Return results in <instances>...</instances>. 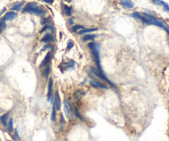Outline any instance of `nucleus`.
Listing matches in <instances>:
<instances>
[{"instance_id":"nucleus-7","label":"nucleus","mask_w":169,"mask_h":141,"mask_svg":"<svg viewBox=\"0 0 169 141\" xmlns=\"http://www.w3.org/2000/svg\"><path fill=\"white\" fill-rule=\"evenodd\" d=\"M90 85L93 86V87H95V88H108V87L105 85V84H104L102 82H99V81H97L95 79H92V80H90Z\"/></svg>"},{"instance_id":"nucleus-8","label":"nucleus","mask_w":169,"mask_h":141,"mask_svg":"<svg viewBox=\"0 0 169 141\" xmlns=\"http://www.w3.org/2000/svg\"><path fill=\"white\" fill-rule=\"evenodd\" d=\"M51 59H52V53L48 52L47 54H46V56H45V58L43 59L42 62L41 63L40 67L42 68V67H45V66H46L47 64H49Z\"/></svg>"},{"instance_id":"nucleus-28","label":"nucleus","mask_w":169,"mask_h":141,"mask_svg":"<svg viewBox=\"0 0 169 141\" xmlns=\"http://www.w3.org/2000/svg\"><path fill=\"white\" fill-rule=\"evenodd\" d=\"M42 1L46 3H49V4H52L53 2H54V0H42Z\"/></svg>"},{"instance_id":"nucleus-32","label":"nucleus","mask_w":169,"mask_h":141,"mask_svg":"<svg viewBox=\"0 0 169 141\" xmlns=\"http://www.w3.org/2000/svg\"><path fill=\"white\" fill-rule=\"evenodd\" d=\"M0 141H1V140H0Z\"/></svg>"},{"instance_id":"nucleus-21","label":"nucleus","mask_w":169,"mask_h":141,"mask_svg":"<svg viewBox=\"0 0 169 141\" xmlns=\"http://www.w3.org/2000/svg\"><path fill=\"white\" fill-rule=\"evenodd\" d=\"M74 64H75V62L72 61V60H70V61H69V62L63 64V65H64L63 67L65 68V69H70V68H71Z\"/></svg>"},{"instance_id":"nucleus-20","label":"nucleus","mask_w":169,"mask_h":141,"mask_svg":"<svg viewBox=\"0 0 169 141\" xmlns=\"http://www.w3.org/2000/svg\"><path fill=\"white\" fill-rule=\"evenodd\" d=\"M56 107H55V106L53 104L52 110V115H51V120H52V122H53L56 121Z\"/></svg>"},{"instance_id":"nucleus-1","label":"nucleus","mask_w":169,"mask_h":141,"mask_svg":"<svg viewBox=\"0 0 169 141\" xmlns=\"http://www.w3.org/2000/svg\"><path fill=\"white\" fill-rule=\"evenodd\" d=\"M23 13H34L37 16H44L46 14V11L42 6L36 5V3H27L26 6L23 8Z\"/></svg>"},{"instance_id":"nucleus-6","label":"nucleus","mask_w":169,"mask_h":141,"mask_svg":"<svg viewBox=\"0 0 169 141\" xmlns=\"http://www.w3.org/2000/svg\"><path fill=\"white\" fill-rule=\"evenodd\" d=\"M17 16V14L15 12L11 11V12H8L2 19L4 20V21H11V20H13L14 18H16Z\"/></svg>"},{"instance_id":"nucleus-31","label":"nucleus","mask_w":169,"mask_h":141,"mask_svg":"<svg viewBox=\"0 0 169 141\" xmlns=\"http://www.w3.org/2000/svg\"><path fill=\"white\" fill-rule=\"evenodd\" d=\"M66 1H67V2H70L71 0H66Z\"/></svg>"},{"instance_id":"nucleus-12","label":"nucleus","mask_w":169,"mask_h":141,"mask_svg":"<svg viewBox=\"0 0 169 141\" xmlns=\"http://www.w3.org/2000/svg\"><path fill=\"white\" fill-rule=\"evenodd\" d=\"M84 95H85V92H83L82 90H77V91L75 92L73 97H74L75 100H80V99L82 98V97Z\"/></svg>"},{"instance_id":"nucleus-17","label":"nucleus","mask_w":169,"mask_h":141,"mask_svg":"<svg viewBox=\"0 0 169 141\" xmlns=\"http://www.w3.org/2000/svg\"><path fill=\"white\" fill-rule=\"evenodd\" d=\"M97 28H89V29H86V28H84V29L80 30L78 32L80 35H82V34H85V33H89V32H95L97 31Z\"/></svg>"},{"instance_id":"nucleus-3","label":"nucleus","mask_w":169,"mask_h":141,"mask_svg":"<svg viewBox=\"0 0 169 141\" xmlns=\"http://www.w3.org/2000/svg\"><path fill=\"white\" fill-rule=\"evenodd\" d=\"M89 69H90V71H91V74L94 76H95V77H98L99 79H102V80H104V81H105V82H107L108 83H109V85L113 86V87H115V85H114V83H113L110 80H109L107 77L105 76V73L103 72L102 69H95V68H94V67H90L89 68Z\"/></svg>"},{"instance_id":"nucleus-27","label":"nucleus","mask_w":169,"mask_h":141,"mask_svg":"<svg viewBox=\"0 0 169 141\" xmlns=\"http://www.w3.org/2000/svg\"><path fill=\"white\" fill-rule=\"evenodd\" d=\"M66 124V122H65V119L63 117L62 115H61V126H63V125H65Z\"/></svg>"},{"instance_id":"nucleus-15","label":"nucleus","mask_w":169,"mask_h":141,"mask_svg":"<svg viewBox=\"0 0 169 141\" xmlns=\"http://www.w3.org/2000/svg\"><path fill=\"white\" fill-rule=\"evenodd\" d=\"M52 40H53V36L52 34H46L45 36H43L42 39V42H49V41H52Z\"/></svg>"},{"instance_id":"nucleus-26","label":"nucleus","mask_w":169,"mask_h":141,"mask_svg":"<svg viewBox=\"0 0 169 141\" xmlns=\"http://www.w3.org/2000/svg\"><path fill=\"white\" fill-rule=\"evenodd\" d=\"M52 27L51 26H45L43 27V29L41 31V32H45V31H47V30H52Z\"/></svg>"},{"instance_id":"nucleus-16","label":"nucleus","mask_w":169,"mask_h":141,"mask_svg":"<svg viewBox=\"0 0 169 141\" xmlns=\"http://www.w3.org/2000/svg\"><path fill=\"white\" fill-rule=\"evenodd\" d=\"M63 10H64V13H66V16H70V15H71L72 9H71V8H70L69 6L63 4Z\"/></svg>"},{"instance_id":"nucleus-18","label":"nucleus","mask_w":169,"mask_h":141,"mask_svg":"<svg viewBox=\"0 0 169 141\" xmlns=\"http://www.w3.org/2000/svg\"><path fill=\"white\" fill-rule=\"evenodd\" d=\"M8 130L9 132H13V118H10L9 121H8Z\"/></svg>"},{"instance_id":"nucleus-25","label":"nucleus","mask_w":169,"mask_h":141,"mask_svg":"<svg viewBox=\"0 0 169 141\" xmlns=\"http://www.w3.org/2000/svg\"><path fill=\"white\" fill-rule=\"evenodd\" d=\"M73 46H74V42H73L72 40H69V41H68V44H67L66 50H70L72 49Z\"/></svg>"},{"instance_id":"nucleus-24","label":"nucleus","mask_w":169,"mask_h":141,"mask_svg":"<svg viewBox=\"0 0 169 141\" xmlns=\"http://www.w3.org/2000/svg\"><path fill=\"white\" fill-rule=\"evenodd\" d=\"M160 4H161V5L163 7V8L165 9L166 12L169 13V5L167 4V3H165V2H163V1H161V3H160Z\"/></svg>"},{"instance_id":"nucleus-10","label":"nucleus","mask_w":169,"mask_h":141,"mask_svg":"<svg viewBox=\"0 0 169 141\" xmlns=\"http://www.w3.org/2000/svg\"><path fill=\"white\" fill-rule=\"evenodd\" d=\"M52 85H53V79H50L48 82V92H47V99L48 101H51L52 95Z\"/></svg>"},{"instance_id":"nucleus-11","label":"nucleus","mask_w":169,"mask_h":141,"mask_svg":"<svg viewBox=\"0 0 169 141\" xmlns=\"http://www.w3.org/2000/svg\"><path fill=\"white\" fill-rule=\"evenodd\" d=\"M119 2L121 3V5L126 8H133V3L132 0H119Z\"/></svg>"},{"instance_id":"nucleus-23","label":"nucleus","mask_w":169,"mask_h":141,"mask_svg":"<svg viewBox=\"0 0 169 141\" xmlns=\"http://www.w3.org/2000/svg\"><path fill=\"white\" fill-rule=\"evenodd\" d=\"M84 29V26H81V25H76L72 27V31L74 32H79L80 30Z\"/></svg>"},{"instance_id":"nucleus-29","label":"nucleus","mask_w":169,"mask_h":141,"mask_svg":"<svg viewBox=\"0 0 169 141\" xmlns=\"http://www.w3.org/2000/svg\"><path fill=\"white\" fill-rule=\"evenodd\" d=\"M161 1H162V0H152V2L154 3H156V4H160V3H161Z\"/></svg>"},{"instance_id":"nucleus-4","label":"nucleus","mask_w":169,"mask_h":141,"mask_svg":"<svg viewBox=\"0 0 169 141\" xmlns=\"http://www.w3.org/2000/svg\"><path fill=\"white\" fill-rule=\"evenodd\" d=\"M64 112H65L66 116L69 120L72 118L73 114H74V110H73L72 107H71V105L70 104V102L67 100H65V102H64Z\"/></svg>"},{"instance_id":"nucleus-22","label":"nucleus","mask_w":169,"mask_h":141,"mask_svg":"<svg viewBox=\"0 0 169 141\" xmlns=\"http://www.w3.org/2000/svg\"><path fill=\"white\" fill-rule=\"evenodd\" d=\"M74 115L76 116V117L78 119H80V120H81V121H84L85 119H84V117H83L82 116H81V114L80 113V112L77 110L76 108L74 109Z\"/></svg>"},{"instance_id":"nucleus-2","label":"nucleus","mask_w":169,"mask_h":141,"mask_svg":"<svg viewBox=\"0 0 169 141\" xmlns=\"http://www.w3.org/2000/svg\"><path fill=\"white\" fill-rule=\"evenodd\" d=\"M89 49L91 50L93 57H94L96 64L98 66V69H102L100 66V59H99V45L95 42H91L89 44Z\"/></svg>"},{"instance_id":"nucleus-9","label":"nucleus","mask_w":169,"mask_h":141,"mask_svg":"<svg viewBox=\"0 0 169 141\" xmlns=\"http://www.w3.org/2000/svg\"><path fill=\"white\" fill-rule=\"evenodd\" d=\"M8 119H9V112H7V113L0 116V122L3 124V125L7 126L8 123V121H9Z\"/></svg>"},{"instance_id":"nucleus-5","label":"nucleus","mask_w":169,"mask_h":141,"mask_svg":"<svg viewBox=\"0 0 169 141\" xmlns=\"http://www.w3.org/2000/svg\"><path fill=\"white\" fill-rule=\"evenodd\" d=\"M54 106L56 107V110L59 111L61 109V98H60V95L58 91H56L55 93V98H54Z\"/></svg>"},{"instance_id":"nucleus-13","label":"nucleus","mask_w":169,"mask_h":141,"mask_svg":"<svg viewBox=\"0 0 169 141\" xmlns=\"http://www.w3.org/2000/svg\"><path fill=\"white\" fill-rule=\"evenodd\" d=\"M50 73H51V66H50V64H47L46 66H45V69L43 70L42 75L47 79L49 77Z\"/></svg>"},{"instance_id":"nucleus-19","label":"nucleus","mask_w":169,"mask_h":141,"mask_svg":"<svg viewBox=\"0 0 169 141\" xmlns=\"http://www.w3.org/2000/svg\"><path fill=\"white\" fill-rule=\"evenodd\" d=\"M95 38V35H85V36H83V40L84 41H87V40H93Z\"/></svg>"},{"instance_id":"nucleus-30","label":"nucleus","mask_w":169,"mask_h":141,"mask_svg":"<svg viewBox=\"0 0 169 141\" xmlns=\"http://www.w3.org/2000/svg\"><path fill=\"white\" fill-rule=\"evenodd\" d=\"M69 24H73V19L69 20Z\"/></svg>"},{"instance_id":"nucleus-14","label":"nucleus","mask_w":169,"mask_h":141,"mask_svg":"<svg viewBox=\"0 0 169 141\" xmlns=\"http://www.w3.org/2000/svg\"><path fill=\"white\" fill-rule=\"evenodd\" d=\"M23 5V2H17V3H15V4L11 8V9L13 10V11H19V10H21V8H22Z\"/></svg>"}]
</instances>
